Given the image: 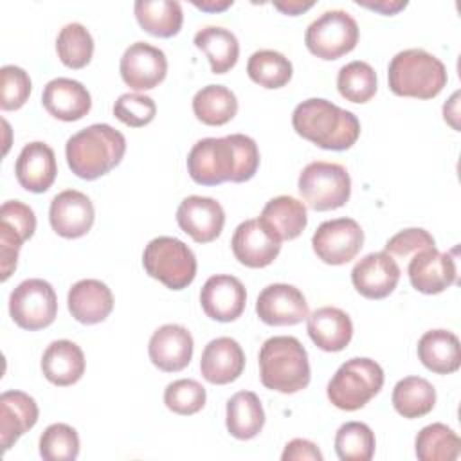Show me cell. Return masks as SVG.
<instances>
[{
  "mask_svg": "<svg viewBox=\"0 0 461 461\" xmlns=\"http://www.w3.org/2000/svg\"><path fill=\"white\" fill-rule=\"evenodd\" d=\"M193 5H196L202 11H209V13H216V11H223L227 7L232 5V0H221V2H214V0H202V2H193Z\"/></svg>",
  "mask_w": 461,
  "mask_h": 461,
  "instance_id": "cell-50",
  "label": "cell"
},
{
  "mask_svg": "<svg viewBox=\"0 0 461 461\" xmlns=\"http://www.w3.org/2000/svg\"><path fill=\"white\" fill-rule=\"evenodd\" d=\"M0 223L13 229L23 241H27L36 230L34 211L20 200H7L2 203Z\"/></svg>",
  "mask_w": 461,
  "mask_h": 461,
  "instance_id": "cell-45",
  "label": "cell"
},
{
  "mask_svg": "<svg viewBox=\"0 0 461 461\" xmlns=\"http://www.w3.org/2000/svg\"><path fill=\"white\" fill-rule=\"evenodd\" d=\"M142 265L149 277L171 290L187 288L196 276V258L178 238H153L142 254Z\"/></svg>",
  "mask_w": 461,
  "mask_h": 461,
  "instance_id": "cell-7",
  "label": "cell"
},
{
  "mask_svg": "<svg viewBox=\"0 0 461 461\" xmlns=\"http://www.w3.org/2000/svg\"><path fill=\"white\" fill-rule=\"evenodd\" d=\"M200 303L209 319L218 322H232L245 310L247 292L238 277L216 274L203 283Z\"/></svg>",
  "mask_w": 461,
  "mask_h": 461,
  "instance_id": "cell-16",
  "label": "cell"
},
{
  "mask_svg": "<svg viewBox=\"0 0 461 461\" xmlns=\"http://www.w3.org/2000/svg\"><path fill=\"white\" fill-rule=\"evenodd\" d=\"M245 369V353L230 337L212 339L202 351L200 371L209 384L225 385L240 378Z\"/></svg>",
  "mask_w": 461,
  "mask_h": 461,
  "instance_id": "cell-23",
  "label": "cell"
},
{
  "mask_svg": "<svg viewBox=\"0 0 461 461\" xmlns=\"http://www.w3.org/2000/svg\"><path fill=\"white\" fill-rule=\"evenodd\" d=\"M157 104L149 95L122 94L113 104V115L131 128H140L155 119Z\"/></svg>",
  "mask_w": 461,
  "mask_h": 461,
  "instance_id": "cell-43",
  "label": "cell"
},
{
  "mask_svg": "<svg viewBox=\"0 0 461 461\" xmlns=\"http://www.w3.org/2000/svg\"><path fill=\"white\" fill-rule=\"evenodd\" d=\"M297 187L306 205L322 212L339 209L349 200L351 178L342 164L315 160L303 167Z\"/></svg>",
  "mask_w": 461,
  "mask_h": 461,
  "instance_id": "cell-8",
  "label": "cell"
},
{
  "mask_svg": "<svg viewBox=\"0 0 461 461\" xmlns=\"http://www.w3.org/2000/svg\"><path fill=\"white\" fill-rule=\"evenodd\" d=\"M393 94L414 99H432L447 85V68L439 58L423 49L398 52L387 68Z\"/></svg>",
  "mask_w": 461,
  "mask_h": 461,
  "instance_id": "cell-5",
  "label": "cell"
},
{
  "mask_svg": "<svg viewBox=\"0 0 461 461\" xmlns=\"http://www.w3.org/2000/svg\"><path fill=\"white\" fill-rule=\"evenodd\" d=\"M230 245L236 259L249 268L268 267L281 250V240L274 236L259 218L241 221L232 234Z\"/></svg>",
  "mask_w": 461,
  "mask_h": 461,
  "instance_id": "cell-18",
  "label": "cell"
},
{
  "mask_svg": "<svg viewBox=\"0 0 461 461\" xmlns=\"http://www.w3.org/2000/svg\"><path fill=\"white\" fill-rule=\"evenodd\" d=\"M225 425L236 439L256 438L265 425V411L261 400L252 391H240L227 402Z\"/></svg>",
  "mask_w": 461,
  "mask_h": 461,
  "instance_id": "cell-30",
  "label": "cell"
},
{
  "mask_svg": "<svg viewBox=\"0 0 461 461\" xmlns=\"http://www.w3.org/2000/svg\"><path fill=\"white\" fill-rule=\"evenodd\" d=\"M205 389L200 382L193 378H180L167 384L164 391V403L169 411L180 416H191L203 409L205 405Z\"/></svg>",
  "mask_w": 461,
  "mask_h": 461,
  "instance_id": "cell-41",
  "label": "cell"
},
{
  "mask_svg": "<svg viewBox=\"0 0 461 461\" xmlns=\"http://www.w3.org/2000/svg\"><path fill=\"white\" fill-rule=\"evenodd\" d=\"M364 245V230L353 218H335L322 221L312 236L317 258L328 265L351 261Z\"/></svg>",
  "mask_w": 461,
  "mask_h": 461,
  "instance_id": "cell-11",
  "label": "cell"
},
{
  "mask_svg": "<svg viewBox=\"0 0 461 461\" xmlns=\"http://www.w3.org/2000/svg\"><path fill=\"white\" fill-rule=\"evenodd\" d=\"M259 167V149L252 137L232 133L198 140L187 155L189 176L200 185L247 182Z\"/></svg>",
  "mask_w": 461,
  "mask_h": 461,
  "instance_id": "cell-1",
  "label": "cell"
},
{
  "mask_svg": "<svg viewBox=\"0 0 461 461\" xmlns=\"http://www.w3.org/2000/svg\"><path fill=\"white\" fill-rule=\"evenodd\" d=\"M339 94L351 103H367L376 94V72L366 61H351L339 70Z\"/></svg>",
  "mask_w": 461,
  "mask_h": 461,
  "instance_id": "cell-39",
  "label": "cell"
},
{
  "mask_svg": "<svg viewBox=\"0 0 461 461\" xmlns=\"http://www.w3.org/2000/svg\"><path fill=\"white\" fill-rule=\"evenodd\" d=\"M256 313L268 326H294L308 317V303L294 285L274 283L259 292Z\"/></svg>",
  "mask_w": 461,
  "mask_h": 461,
  "instance_id": "cell-12",
  "label": "cell"
},
{
  "mask_svg": "<svg viewBox=\"0 0 461 461\" xmlns=\"http://www.w3.org/2000/svg\"><path fill=\"white\" fill-rule=\"evenodd\" d=\"M418 358L432 373H456L461 366L459 339L448 330H430L418 340Z\"/></svg>",
  "mask_w": 461,
  "mask_h": 461,
  "instance_id": "cell-29",
  "label": "cell"
},
{
  "mask_svg": "<svg viewBox=\"0 0 461 461\" xmlns=\"http://www.w3.org/2000/svg\"><path fill=\"white\" fill-rule=\"evenodd\" d=\"M41 371L43 376L54 385H72L85 373V355L72 340H54L43 351Z\"/></svg>",
  "mask_w": 461,
  "mask_h": 461,
  "instance_id": "cell-27",
  "label": "cell"
},
{
  "mask_svg": "<svg viewBox=\"0 0 461 461\" xmlns=\"http://www.w3.org/2000/svg\"><path fill=\"white\" fill-rule=\"evenodd\" d=\"M9 313L16 326L36 331L54 322L58 297L45 279H25L9 295Z\"/></svg>",
  "mask_w": 461,
  "mask_h": 461,
  "instance_id": "cell-10",
  "label": "cell"
},
{
  "mask_svg": "<svg viewBox=\"0 0 461 461\" xmlns=\"http://www.w3.org/2000/svg\"><path fill=\"white\" fill-rule=\"evenodd\" d=\"M193 112L200 122L221 126L236 115L238 99L234 92L223 85H207L194 94Z\"/></svg>",
  "mask_w": 461,
  "mask_h": 461,
  "instance_id": "cell-34",
  "label": "cell"
},
{
  "mask_svg": "<svg viewBox=\"0 0 461 461\" xmlns=\"http://www.w3.org/2000/svg\"><path fill=\"white\" fill-rule=\"evenodd\" d=\"M292 126L303 139L331 151L349 149L360 135V121L353 112L321 97L299 103L292 113Z\"/></svg>",
  "mask_w": 461,
  "mask_h": 461,
  "instance_id": "cell-2",
  "label": "cell"
},
{
  "mask_svg": "<svg viewBox=\"0 0 461 461\" xmlns=\"http://www.w3.org/2000/svg\"><path fill=\"white\" fill-rule=\"evenodd\" d=\"M23 240L7 225L0 223V270L2 281H7L18 263V252Z\"/></svg>",
  "mask_w": 461,
  "mask_h": 461,
  "instance_id": "cell-46",
  "label": "cell"
},
{
  "mask_svg": "<svg viewBox=\"0 0 461 461\" xmlns=\"http://www.w3.org/2000/svg\"><path fill=\"white\" fill-rule=\"evenodd\" d=\"M261 384L283 394L303 391L310 384V362L304 346L290 335L270 337L259 349Z\"/></svg>",
  "mask_w": 461,
  "mask_h": 461,
  "instance_id": "cell-4",
  "label": "cell"
},
{
  "mask_svg": "<svg viewBox=\"0 0 461 461\" xmlns=\"http://www.w3.org/2000/svg\"><path fill=\"white\" fill-rule=\"evenodd\" d=\"M358 5L362 7H367V9H373V11H378L382 14H396L398 11L405 9L407 7V2L403 0H378V2H367V0H357Z\"/></svg>",
  "mask_w": 461,
  "mask_h": 461,
  "instance_id": "cell-48",
  "label": "cell"
},
{
  "mask_svg": "<svg viewBox=\"0 0 461 461\" xmlns=\"http://www.w3.org/2000/svg\"><path fill=\"white\" fill-rule=\"evenodd\" d=\"M384 385V369L371 358L355 357L346 360L328 382L330 402L342 411H358Z\"/></svg>",
  "mask_w": 461,
  "mask_h": 461,
  "instance_id": "cell-6",
  "label": "cell"
},
{
  "mask_svg": "<svg viewBox=\"0 0 461 461\" xmlns=\"http://www.w3.org/2000/svg\"><path fill=\"white\" fill-rule=\"evenodd\" d=\"M139 25L158 38H171L182 29L184 14L176 0H137L133 5Z\"/></svg>",
  "mask_w": 461,
  "mask_h": 461,
  "instance_id": "cell-32",
  "label": "cell"
},
{
  "mask_svg": "<svg viewBox=\"0 0 461 461\" xmlns=\"http://www.w3.org/2000/svg\"><path fill=\"white\" fill-rule=\"evenodd\" d=\"M283 461H322V452L317 448L315 443L303 439V438H295L292 441L286 443L283 454H281Z\"/></svg>",
  "mask_w": 461,
  "mask_h": 461,
  "instance_id": "cell-47",
  "label": "cell"
},
{
  "mask_svg": "<svg viewBox=\"0 0 461 461\" xmlns=\"http://www.w3.org/2000/svg\"><path fill=\"white\" fill-rule=\"evenodd\" d=\"M79 454V436L67 423H52L40 436V456L45 461H74Z\"/></svg>",
  "mask_w": 461,
  "mask_h": 461,
  "instance_id": "cell-40",
  "label": "cell"
},
{
  "mask_svg": "<svg viewBox=\"0 0 461 461\" xmlns=\"http://www.w3.org/2000/svg\"><path fill=\"white\" fill-rule=\"evenodd\" d=\"M292 63L290 59L270 49L256 50L247 61L249 77L265 88H281L292 79Z\"/></svg>",
  "mask_w": 461,
  "mask_h": 461,
  "instance_id": "cell-36",
  "label": "cell"
},
{
  "mask_svg": "<svg viewBox=\"0 0 461 461\" xmlns=\"http://www.w3.org/2000/svg\"><path fill=\"white\" fill-rule=\"evenodd\" d=\"M411 285L421 294H439L452 286L457 277L454 252H439L436 247L423 249L409 261Z\"/></svg>",
  "mask_w": 461,
  "mask_h": 461,
  "instance_id": "cell-15",
  "label": "cell"
},
{
  "mask_svg": "<svg viewBox=\"0 0 461 461\" xmlns=\"http://www.w3.org/2000/svg\"><path fill=\"white\" fill-rule=\"evenodd\" d=\"M56 52L68 68H83L94 54V38L88 29L77 22L67 23L56 38Z\"/></svg>",
  "mask_w": 461,
  "mask_h": 461,
  "instance_id": "cell-37",
  "label": "cell"
},
{
  "mask_svg": "<svg viewBox=\"0 0 461 461\" xmlns=\"http://www.w3.org/2000/svg\"><path fill=\"white\" fill-rule=\"evenodd\" d=\"M122 81L133 90H151L167 74L166 54L146 41L131 43L119 63Z\"/></svg>",
  "mask_w": 461,
  "mask_h": 461,
  "instance_id": "cell-13",
  "label": "cell"
},
{
  "mask_svg": "<svg viewBox=\"0 0 461 461\" xmlns=\"http://www.w3.org/2000/svg\"><path fill=\"white\" fill-rule=\"evenodd\" d=\"M194 45L205 52L212 74L229 72L240 58V43L234 32L225 27L207 25L194 34Z\"/></svg>",
  "mask_w": 461,
  "mask_h": 461,
  "instance_id": "cell-31",
  "label": "cell"
},
{
  "mask_svg": "<svg viewBox=\"0 0 461 461\" xmlns=\"http://www.w3.org/2000/svg\"><path fill=\"white\" fill-rule=\"evenodd\" d=\"M126 153L124 135L110 124H90L74 133L65 146L67 164L83 180H95L112 171Z\"/></svg>",
  "mask_w": 461,
  "mask_h": 461,
  "instance_id": "cell-3",
  "label": "cell"
},
{
  "mask_svg": "<svg viewBox=\"0 0 461 461\" xmlns=\"http://www.w3.org/2000/svg\"><path fill=\"white\" fill-rule=\"evenodd\" d=\"M41 103L52 117L65 122L83 119L92 108V97L86 86L70 77L50 79L43 88Z\"/></svg>",
  "mask_w": 461,
  "mask_h": 461,
  "instance_id": "cell-22",
  "label": "cell"
},
{
  "mask_svg": "<svg viewBox=\"0 0 461 461\" xmlns=\"http://www.w3.org/2000/svg\"><path fill=\"white\" fill-rule=\"evenodd\" d=\"M430 247H436L432 234H429L425 229L411 227V229L400 230L393 238H389L384 252H387L389 256L407 258L411 254H416V252H420L423 249H430Z\"/></svg>",
  "mask_w": 461,
  "mask_h": 461,
  "instance_id": "cell-44",
  "label": "cell"
},
{
  "mask_svg": "<svg viewBox=\"0 0 461 461\" xmlns=\"http://www.w3.org/2000/svg\"><path fill=\"white\" fill-rule=\"evenodd\" d=\"M420 461H454L459 457L461 439L445 423L423 427L414 441Z\"/></svg>",
  "mask_w": 461,
  "mask_h": 461,
  "instance_id": "cell-35",
  "label": "cell"
},
{
  "mask_svg": "<svg viewBox=\"0 0 461 461\" xmlns=\"http://www.w3.org/2000/svg\"><path fill=\"white\" fill-rule=\"evenodd\" d=\"M400 267L387 252H371L357 261L351 270L355 290L366 299H384L400 281Z\"/></svg>",
  "mask_w": 461,
  "mask_h": 461,
  "instance_id": "cell-19",
  "label": "cell"
},
{
  "mask_svg": "<svg viewBox=\"0 0 461 461\" xmlns=\"http://www.w3.org/2000/svg\"><path fill=\"white\" fill-rule=\"evenodd\" d=\"M68 312L81 324H97L113 310L112 290L99 279L74 283L67 295Z\"/></svg>",
  "mask_w": 461,
  "mask_h": 461,
  "instance_id": "cell-25",
  "label": "cell"
},
{
  "mask_svg": "<svg viewBox=\"0 0 461 461\" xmlns=\"http://www.w3.org/2000/svg\"><path fill=\"white\" fill-rule=\"evenodd\" d=\"M259 221L281 241H290L304 230L308 214L301 200L281 194L265 203L259 214Z\"/></svg>",
  "mask_w": 461,
  "mask_h": 461,
  "instance_id": "cell-28",
  "label": "cell"
},
{
  "mask_svg": "<svg viewBox=\"0 0 461 461\" xmlns=\"http://www.w3.org/2000/svg\"><path fill=\"white\" fill-rule=\"evenodd\" d=\"M176 223L196 243H209L221 234L225 212L214 198L193 194L180 202L176 209Z\"/></svg>",
  "mask_w": 461,
  "mask_h": 461,
  "instance_id": "cell-17",
  "label": "cell"
},
{
  "mask_svg": "<svg viewBox=\"0 0 461 461\" xmlns=\"http://www.w3.org/2000/svg\"><path fill=\"white\" fill-rule=\"evenodd\" d=\"M391 402L398 414L414 420L429 414L436 405L434 385L421 376H405L396 382Z\"/></svg>",
  "mask_w": 461,
  "mask_h": 461,
  "instance_id": "cell-33",
  "label": "cell"
},
{
  "mask_svg": "<svg viewBox=\"0 0 461 461\" xmlns=\"http://www.w3.org/2000/svg\"><path fill=\"white\" fill-rule=\"evenodd\" d=\"M14 173L23 189L31 193H45L58 175L54 149L40 140L25 144L16 158Z\"/></svg>",
  "mask_w": 461,
  "mask_h": 461,
  "instance_id": "cell-21",
  "label": "cell"
},
{
  "mask_svg": "<svg viewBox=\"0 0 461 461\" xmlns=\"http://www.w3.org/2000/svg\"><path fill=\"white\" fill-rule=\"evenodd\" d=\"M38 414V405L27 393L5 391L0 394V443L4 452L36 425Z\"/></svg>",
  "mask_w": 461,
  "mask_h": 461,
  "instance_id": "cell-24",
  "label": "cell"
},
{
  "mask_svg": "<svg viewBox=\"0 0 461 461\" xmlns=\"http://www.w3.org/2000/svg\"><path fill=\"white\" fill-rule=\"evenodd\" d=\"M310 339L322 351H342L353 337L349 315L335 306H322L306 317Z\"/></svg>",
  "mask_w": 461,
  "mask_h": 461,
  "instance_id": "cell-26",
  "label": "cell"
},
{
  "mask_svg": "<svg viewBox=\"0 0 461 461\" xmlns=\"http://www.w3.org/2000/svg\"><path fill=\"white\" fill-rule=\"evenodd\" d=\"M193 337L180 324H164L157 328L148 344V355L155 367L166 373H176L189 366L193 357Z\"/></svg>",
  "mask_w": 461,
  "mask_h": 461,
  "instance_id": "cell-20",
  "label": "cell"
},
{
  "mask_svg": "<svg viewBox=\"0 0 461 461\" xmlns=\"http://www.w3.org/2000/svg\"><path fill=\"white\" fill-rule=\"evenodd\" d=\"M358 41V25L355 18L342 11H324L315 18L304 34L308 50L321 59H339L351 52Z\"/></svg>",
  "mask_w": 461,
  "mask_h": 461,
  "instance_id": "cell-9",
  "label": "cell"
},
{
  "mask_svg": "<svg viewBox=\"0 0 461 461\" xmlns=\"http://www.w3.org/2000/svg\"><path fill=\"white\" fill-rule=\"evenodd\" d=\"M95 211L90 198L76 189L58 193L49 209V221L61 238L76 240L85 236L94 225Z\"/></svg>",
  "mask_w": 461,
  "mask_h": 461,
  "instance_id": "cell-14",
  "label": "cell"
},
{
  "mask_svg": "<svg viewBox=\"0 0 461 461\" xmlns=\"http://www.w3.org/2000/svg\"><path fill=\"white\" fill-rule=\"evenodd\" d=\"M0 106L2 110H18L31 95V77L16 65H4L0 68Z\"/></svg>",
  "mask_w": 461,
  "mask_h": 461,
  "instance_id": "cell-42",
  "label": "cell"
},
{
  "mask_svg": "<svg viewBox=\"0 0 461 461\" xmlns=\"http://www.w3.org/2000/svg\"><path fill=\"white\" fill-rule=\"evenodd\" d=\"M312 5H313V2H276L274 4L276 9H279L285 14H290V16L308 11Z\"/></svg>",
  "mask_w": 461,
  "mask_h": 461,
  "instance_id": "cell-49",
  "label": "cell"
},
{
  "mask_svg": "<svg viewBox=\"0 0 461 461\" xmlns=\"http://www.w3.org/2000/svg\"><path fill=\"white\" fill-rule=\"evenodd\" d=\"M375 447V434L362 421H348L335 434V452L342 461H369Z\"/></svg>",
  "mask_w": 461,
  "mask_h": 461,
  "instance_id": "cell-38",
  "label": "cell"
}]
</instances>
